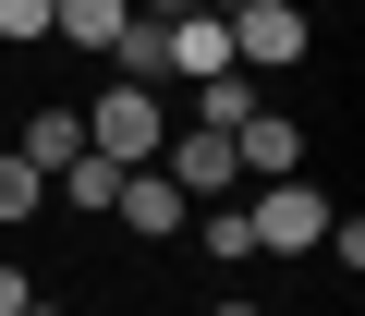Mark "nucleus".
Listing matches in <instances>:
<instances>
[{"instance_id": "nucleus-6", "label": "nucleus", "mask_w": 365, "mask_h": 316, "mask_svg": "<svg viewBox=\"0 0 365 316\" xmlns=\"http://www.w3.org/2000/svg\"><path fill=\"white\" fill-rule=\"evenodd\" d=\"M232 171H244V183H292V171H304V122H292V110H244V122H232Z\"/></svg>"}, {"instance_id": "nucleus-16", "label": "nucleus", "mask_w": 365, "mask_h": 316, "mask_svg": "<svg viewBox=\"0 0 365 316\" xmlns=\"http://www.w3.org/2000/svg\"><path fill=\"white\" fill-rule=\"evenodd\" d=\"M195 13H244V0H195Z\"/></svg>"}, {"instance_id": "nucleus-10", "label": "nucleus", "mask_w": 365, "mask_h": 316, "mask_svg": "<svg viewBox=\"0 0 365 316\" xmlns=\"http://www.w3.org/2000/svg\"><path fill=\"white\" fill-rule=\"evenodd\" d=\"M122 25H134V0H49V37L61 49H110Z\"/></svg>"}, {"instance_id": "nucleus-15", "label": "nucleus", "mask_w": 365, "mask_h": 316, "mask_svg": "<svg viewBox=\"0 0 365 316\" xmlns=\"http://www.w3.org/2000/svg\"><path fill=\"white\" fill-rule=\"evenodd\" d=\"M182 13H195V0H134V25H182Z\"/></svg>"}, {"instance_id": "nucleus-1", "label": "nucleus", "mask_w": 365, "mask_h": 316, "mask_svg": "<svg viewBox=\"0 0 365 316\" xmlns=\"http://www.w3.org/2000/svg\"><path fill=\"white\" fill-rule=\"evenodd\" d=\"M158 134H170V110H158V85H134V73H110V85L86 98V146H98V158H122V171H146V158H158Z\"/></svg>"}, {"instance_id": "nucleus-8", "label": "nucleus", "mask_w": 365, "mask_h": 316, "mask_svg": "<svg viewBox=\"0 0 365 316\" xmlns=\"http://www.w3.org/2000/svg\"><path fill=\"white\" fill-rule=\"evenodd\" d=\"M49 195H61L73 219H110V195H122V158H98V146H86V158H61V171H49Z\"/></svg>"}, {"instance_id": "nucleus-7", "label": "nucleus", "mask_w": 365, "mask_h": 316, "mask_svg": "<svg viewBox=\"0 0 365 316\" xmlns=\"http://www.w3.org/2000/svg\"><path fill=\"white\" fill-rule=\"evenodd\" d=\"M158 73H182V85L232 73V25H220V13H182V25H158Z\"/></svg>"}, {"instance_id": "nucleus-12", "label": "nucleus", "mask_w": 365, "mask_h": 316, "mask_svg": "<svg viewBox=\"0 0 365 316\" xmlns=\"http://www.w3.org/2000/svg\"><path fill=\"white\" fill-rule=\"evenodd\" d=\"M244 110H256V85H244V73H207V85H195V122H207V134H232Z\"/></svg>"}, {"instance_id": "nucleus-11", "label": "nucleus", "mask_w": 365, "mask_h": 316, "mask_svg": "<svg viewBox=\"0 0 365 316\" xmlns=\"http://www.w3.org/2000/svg\"><path fill=\"white\" fill-rule=\"evenodd\" d=\"M49 207V183H37V158H13V146H0V231H13V219H37Z\"/></svg>"}, {"instance_id": "nucleus-3", "label": "nucleus", "mask_w": 365, "mask_h": 316, "mask_svg": "<svg viewBox=\"0 0 365 316\" xmlns=\"http://www.w3.org/2000/svg\"><path fill=\"white\" fill-rule=\"evenodd\" d=\"M244 231H256V256H317V231H329V195H317L304 171H292V183H256Z\"/></svg>"}, {"instance_id": "nucleus-2", "label": "nucleus", "mask_w": 365, "mask_h": 316, "mask_svg": "<svg viewBox=\"0 0 365 316\" xmlns=\"http://www.w3.org/2000/svg\"><path fill=\"white\" fill-rule=\"evenodd\" d=\"M220 25H232V73H292V61L317 49L304 0H244V13H220Z\"/></svg>"}, {"instance_id": "nucleus-5", "label": "nucleus", "mask_w": 365, "mask_h": 316, "mask_svg": "<svg viewBox=\"0 0 365 316\" xmlns=\"http://www.w3.org/2000/svg\"><path fill=\"white\" fill-rule=\"evenodd\" d=\"M158 171L195 195V207H220V195L244 183V171H232V134H207V122H170V134H158Z\"/></svg>"}, {"instance_id": "nucleus-13", "label": "nucleus", "mask_w": 365, "mask_h": 316, "mask_svg": "<svg viewBox=\"0 0 365 316\" xmlns=\"http://www.w3.org/2000/svg\"><path fill=\"white\" fill-rule=\"evenodd\" d=\"M0 37H13V49H37V37H49V0H0Z\"/></svg>"}, {"instance_id": "nucleus-4", "label": "nucleus", "mask_w": 365, "mask_h": 316, "mask_svg": "<svg viewBox=\"0 0 365 316\" xmlns=\"http://www.w3.org/2000/svg\"><path fill=\"white\" fill-rule=\"evenodd\" d=\"M110 219H122L134 243H182V231H195V195H182V183L158 171V158H146V171H122V195H110Z\"/></svg>"}, {"instance_id": "nucleus-18", "label": "nucleus", "mask_w": 365, "mask_h": 316, "mask_svg": "<svg viewBox=\"0 0 365 316\" xmlns=\"http://www.w3.org/2000/svg\"><path fill=\"white\" fill-rule=\"evenodd\" d=\"M25 316H61V304H25Z\"/></svg>"}, {"instance_id": "nucleus-14", "label": "nucleus", "mask_w": 365, "mask_h": 316, "mask_svg": "<svg viewBox=\"0 0 365 316\" xmlns=\"http://www.w3.org/2000/svg\"><path fill=\"white\" fill-rule=\"evenodd\" d=\"M25 304H37V280H25L13 256H0V316H25Z\"/></svg>"}, {"instance_id": "nucleus-9", "label": "nucleus", "mask_w": 365, "mask_h": 316, "mask_svg": "<svg viewBox=\"0 0 365 316\" xmlns=\"http://www.w3.org/2000/svg\"><path fill=\"white\" fill-rule=\"evenodd\" d=\"M13 158H37V183H49L61 158H86V110H61V98H49V110H37L25 134H13Z\"/></svg>"}, {"instance_id": "nucleus-17", "label": "nucleus", "mask_w": 365, "mask_h": 316, "mask_svg": "<svg viewBox=\"0 0 365 316\" xmlns=\"http://www.w3.org/2000/svg\"><path fill=\"white\" fill-rule=\"evenodd\" d=\"M207 316H256V304H207Z\"/></svg>"}]
</instances>
